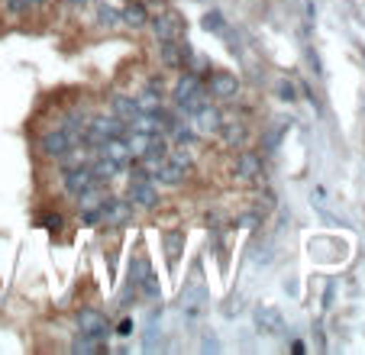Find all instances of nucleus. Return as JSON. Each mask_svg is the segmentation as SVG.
<instances>
[{"mask_svg":"<svg viewBox=\"0 0 365 355\" xmlns=\"http://www.w3.org/2000/svg\"><path fill=\"white\" fill-rule=\"evenodd\" d=\"M117 333H120V336H130V333H133V320H130V317H123V320H120Z\"/></svg>","mask_w":365,"mask_h":355,"instance_id":"obj_33","label":"nucleus"},{"mask_svg":"<svg viewBox=\"0 0 365 355\" xmlns=\"http://www.w3.org/2000/svg\"><path fill=\"white\" fill-rule=\"evenodd\" d=\"M36 4H46V0H36Z\"/></svg>","mask_w":365,"mask_h":355,"instance_id":"obj_37","label":"nucleus"},{"mask_svg":"<svg viewBox=\"0 0 365 355\" xmlns=\"http://www.w3.org/2000/svg\"><path fill=\"white\" fill-rule=\"evenodd\" d=\"M139 158H143L149 168H155L159 162H165V158H168V143H165V136H149V143H145V152H143Z\"/></svg>","mask_w":365,"mask_h":355,"instance_id":"obj_13","label":"nucleus"},{"mask_svg":"<svg viewBox=\"0 0 365 355\" xmlns=\"http://www.w3.org/2000/svg\"><path fill=\"white\" fill-rule=\"evenodd\" d=\"M204 84H200V78L194 75V71H187V75H181L178 81H175V103H181L185 97H191L194 91H200Z\"/></svg>","mask_w":365,"mask_h":355,"instance_id":"obj_19","label":"nucleus"},{"mask_svg":"<svg viewBox=\"0 0 365 355\" xmlns=\"http://www.w3.org/2000/svg\"><path fill=\"white\" fill-rule=\"evenodd\" d=\"M136 107H139V113H155V110L162 107V91L155 88V84H149V88L136 97Z\"/></svg>","mask_w":365,"mask_h":355,"instance_id":"obj_20","label":"nucleus"},{"mask_svg":"<svg viewBox=\"0 0 365 355\" xmlns=\"http://www.w3.org/2000/svg\"><path fill=\"white\" fill-rule=\"evenodd\" d=\"M62 181H65V191H68V197H78V194L88 191L91 185H101V181L91 175L88 165H75V168L62 171Z\"/></svg>","mask_w":365,"mask_h":355,"instance_id":"obj_2","label":"nucleus"},{"mask_svg":"<svg viewBox=\"0 0 365 355\" xmlns=\"http://www.w3.org/2000/svg\"><path fill=\"white\" fill-rule=\"evenodd\" d=\"M275 94L278 97H282V101H297V88H294V84H291V81H278L275 84Z\"/></svg>","mask_w":365,"mask_h":355,"instance_id":"obj_29","label":"nucleus"},{"mask_svg":"<svg viewBox=\"0 0 365 355\" xmlns=\"http://www.w3.org/2000/svg\"><path fill=\"white\" fill-rule=\"evenodd\" d=\"M282 314H278L275 307H259L255 310V329L259 333H265V336H282Z\"/></svg>","mask_w":365,"mask_h":355,"instance_id":"obj_11","label":"nucleus"},{"mask_svg":"<svg viewBox=\"0 0 365 355\" xmlns=\"http://www.w3.org/2000/svg\"><path fill=\"white\" fill-rule=\"evenodd\" d=\"M71 7H84V4H88V0H68Z\"/></svg>","mask_w":365,"mask_h":355,"instance_id":"obj_36","label":"nucleus"},{"mask_svg":"<svg viewBox=\"0 0 365 355\" xmlns=\"http://www.w3.org/2000/svg\"><path fill=\"white\" fill-rule=\"evenodd\" d=\"M97 152L107 158H113L117 165H130L133 155H130V143H126V136H110V139H103L101 145H97Z\"/></svg>","mask_w":365,"mask_h":355,"instance_id":"obj_9","label":"nucleus"},{"mask_svg":"<svg viewBox=\"0 0 365 355\" xmlns=\"http://www.w3.org/2000/svg\"><path fill=\"white\" fill-rule=\"evenodd\" d=\"M168 133H172V136H175V143H178V145H194V139H197V133H194L191 126H185V123H181V120H178V123H175Z\"/></svg>","mask_w":365,"mask_h":355,"instance_id":"obj_23","label":"nucleus"},{"mask_svg":"<svg viewBox=\"0 0 365 355\" xmlns=\"http://www.w3.org/2000/svg\"><path fill=\"white\" fill-rule=\"evenodd\" d=\"M240 226L242 230H259V226H262V217H259V213H242Z\"/></svg>","mask_w":365,"mask_h":355,"instance_id":"obj_32","label":"nucleus"},{"mask_svg":"<svg viewBox=\"0 0 365 355\" xmlns=\"http://www.w3.org/2000/svg\"><path fill=\"white\" fill-rule=\"evenodd\" d=\"M220 136H223V143L227 145H246V139H249V130H246V123H240V120H223V126H220Z\"/></svg>","mask_w":365,"mask_h":355,"instance_id":"obj_15","label":"nucleus"},{"mask_svg":"<svg viewBox=\"0 0 365 355\" xmlns=\"http://www.w3.org/2000/svg\"><path fill=\"white\" fill-rule=\"evenodd\" d=\"M136 287H143V294H145V297H152V301H159V297H162V287H159V278H155V274H145V278L143 281H139V284Z\"/></svg>","mask_w":365,"mask_h":355,"instance_id":"obj_25","label":"nucleus"},{"mask_svg":"<svg viewBox=\"0 0 365 355\" xmlns=\"http://www.w3.org/2000/svg\"><path fill=\"white\" fill-rule=\"evenodd\" d=\"M71 352H78V355H97V352H107V349H103L101 336H88V333H81L75 342H71Z\"/></svg>","mask_w":365,"mask_h":355,"instance_id":"obj_21","label":"nucleus"},{"mask_svg":"<svg viewBox=\"0 0 365 355\" xmlns=\"http://www.w3.org/2000/svg\"><path fill=\"white\" fill-rule=\"evenodd\" d=\"M78 329L88 336H107L110 333V320H107L101 310H81V314H78Z\"/></svg>","mask_w":365,"mask_h":355,"instance_id":"obj_8","label":"nucleus"},{"mask_svg":"<svg viewBox=\"0 0 365 355\" xmlns=\"http://www.w3.org/2000/svg\"><path fill=\"white\" fill-rule=\"evenodd\" d=\"M39 226H46L48 232H58V230H62V213H42Z\"/></svg>","mask_w":365,"mask_h":355,"instance_id":"obj_27","label":"nucleus"},{"mask_svg":"<svg viewBox=\"0 0 365 355\" xmlns=\"http://www.w3.org/2000/svg\"><path fill=\"white\" fill-rule=\"evenodd\" d=\"M165 252H168V259H178V249H181V232H172V236H168V240H165Z\"/></svg>","mask_w":365,"mask_h":355,"instance_id":"obj_31","label":"nucleus"},{"mask_svg":"<svg viewBox=\"0 0 365 355\" xmlns=\"http://www.w3.org/2000/svg\"><path fill=\"white\" fill-rule=\"evenodd\" d=\"M130 204L133 207H145V210H152V207H159V191H155V181H130Z\"/></svg>","mask_w":365,"mask_h":355,"instance_id":"obj_3","label":"nucleus"},{"mask_svg":"<svg viewBox=\"0 0 365 355\" xmlns=\"http://www.w3.org/2000/svg\"><path fill=\"white\" fill-rule=\"evenodd\" d=\"M120 23H126L130 29H143L145 23H149V10L143 7V4H126L123 10H120Z\"/></svg>","mask_w":365,"mask_h":355,"instance_id":"obj_14","label":"nucleus"},{"mask_svg":"<svg viewBox=\"0 0 365 355\" xmlns=\"http://www.w3.org/2000/svg\"><path fill=\"white\" fill-rule=\"evenodd\" d=\"M307 62H310V68L317 71V75H320V71H324V68H320V58H317V52H307Z\"/></svg>","mask_w":365,"mask_h":355,"instance_id":"obj_34","label":"nucleus"},{"mask_svg":"<svg viewBox=\"0 0 365 355\" xmlns=\"http://www.w3.org/2000/svg\"><path fill=\"white\" fill-rule=\"evenodd\" d=\"M110 107H113V116H120L123 123H130L133 116L139 113V107H136V97H130V94H113Z\"/></svg>","mask_w":365,"mask_h":355,"instance_id":"obj_18","label":"nucleus"},{"mask_svg":"<svg viewBox=\"0 0 365 355\" xmlns=\"http://www.w3.org/2000/svg\"><path fill=\"white\" fill-rule=\"evenodd\" d=\"M210 94H214L217 101H233V97L240 94V78L230 75V71H214V75H210Z\"/></svg>","mask_w":365,"mask_h":355,"instance_id":"obj_6","label":"nucleus"},{"mask_svg":"<svg viewBox=\"0 0 365 355\" xmlns=\"http://www.w3.org/2000/svg\"><path fill=\"white\" fill-rule=\"evenodd\" d=\"M191 120H194V126H197L200 136H214V133H220V126H223L220 107H210V103H204V107H200Z\"/></svg>","mask_w":365,"mask_h":355,"instance_id":"obj_4","label":"nucleus"},{"mask_svg":"<svg viewBox=\"0 0 365 355\" xmlns=\"http://www.w3.org/2000/svg\"><path fill=\"white\" fill-rule=\"evenodd\" d=\"M187 168H181V165H175L172 158H165V162H159L155 168H152V178H155V185H165V187H178L181 181H185Z\"/></svg>","mask_w":365,"mask_h":355,"instance_id":"obj_7","label":"nucleus"},{"mask_svg":"<svg viewBox=\"0 0 365 355\" xmlns=\"http://www.w3.org/2000/svg\"><path fill=\"white\" fill-rule=\"evenodd\" d=\"M107 194H103V185H91L88 191H81L78 194V207L81 210H91V207H101V204H107Z\"/></svg>","mask_w":365,"mask_h":355,"instance_id":"obj_22","label":"nucleus"},{"mask_svg":"<svg viewBox=\"0 0 365 355\" xmlns=\"http://www.w3.org/2000/svg\"><path fill=\"white\" fill-rule=\"evenodd\" d=\"M126 126H130L126 133H145V136H165V130H162V123H159V113H136Z\"/></svg>","mask_w":365,"mask_h":355,"instance_id":"obj_12","label":"nucleus"},{"mask_svg":"<svg viewBox=\"0 0 365 355\" xmlns=\"http://www.w3.org/2000/svg\"><path fill=\"white\" fill-rule=\"evenodd\" d=\"M130 220H133L130 200H107V204H103V223L107 226H126Z\"/></svg>","mask_w":365,"mask_h":355,"instance_id":"obj_10","label":"nucleus"},{"mask_svg":"<svg viewBox=\"0 0 365 355\" xmlns=\"http://www.w3.org/2000/svg\"><path fill=\"white\" fill-rule=\"evenodd\" d=\"M97 23H101V26H117V23H120V10L110 7V4H101V7H97Z\"/></svg>","mask_w":365,"mask_h":355,"instance_id":"obj_24","label":"nucleus"},{"mask_svg":"<svg viewBox=\"0 0 365 355\" xmlns=\"http://www.w3.org/2000/svg\"><path fill=\"white\" fill-rule=\"evenodd\" d=\"M33 7H39L36 0H7V10H10V14H16V16H20V14H29Z\"/></svg>","mask_w":365,"mask_h":355,"instance_id":"obj_28","label":"nucleus"},{"mask_svg":"<svg viewBox=\"0 0 365 355\" xmlns=\"http://www.w3.org/2000/svg\"><path fill=\"white\" fill-rule=\"evenodd\" d=\"M145 26L152 29V36L159 42H172V39H181V33H185V20H181L175 10H165V14H155L149 16V23Z\"/></svg>","mask_w":365,"mask_h":355,"instance_id":"obj_1","label":"nucleus"},{"mask_svg":"<svg viewBox=\"0 0 365 355\" xmlns=\"http://www.w3.org/2000/svg\"><path fill=\"white\" fill-rule=\"evenodd\" d=\"M168 158H172L175 165H181V168H191V165H194V158L185 152V145H181V149H175V152L168 149Z\"/></svg>","mask_w":365,"mask_h":355,"instance_id":"obj_30","label":"nucleus"},{"mask_svg":"<svg viewBox=\"0 0 365 355\" xmlns=\"http://www.w3.org/2000/svg\"><path fill=\"white\" fill-rule=\"evenodd\" d=\"M233 171H236V178H255L259 171H262V155H255V152H242V155L236 158Z\"/></svg>","mask_w":365,"mask_h":355,"instance_id":"obj_16","label":"nucleus"},{"mask_svg":"<svg viewBox=\"0 0 365 355\" xmlns=\"http://www.w3.org/2000/svg\"><path fill=\"white\" fill-rule=\"evenodd\" d=\"M200 26H204L207 33H223V14H220V10L204 14V16H200Z\"/></svg>","mask_w":365,"mask_h":355,"instance_id":"obj_26","label":"nucleus"},{"mask_svg":"<svg viewBox=\"0 0 365 355\" xmlns=\"http://www.w3.org/2000/svg\"><path fill=\"white\" fill-rule=\"evenodd\" d=\"M88 168H91V175H94L97 181H101V185H103V181H113V178L120 175V168H123V165H117V162H113V158L101 155V158H97V162H91Z\"/></svg>","mask_w":365,"mask_h":355,"instance_id":"obj_17","label":"nucleus"},{"mask_svg":"<svg viewBox=\"0 0 365 355\" xmlns=\"http://www.w3.org/2000/svg\"><path fill=\"white\" fill-rule=\"evenodd\" d=\"M291 352H294V355H304L307 349H304V342H301V339H294V342H291Z\"/></svg>","mask_w":365,"mask_h":355,"instance_id":"obj_35","label":"nucleus"},{"mask_svg":"<svg viewBox=\"0 0 365 355\" xmlns=\"http://www.w3.org/2000/svg\"><path fill=\"white\" fill-rule=\"evenodd\" d=\"M71 145H78V143H71V136L65 130H52V133H46V136L39 139L42 155H48V158H62Z\"/></svg>","mask_w":365,"mask_h":355,"instance_id":"obj_5","label":"nucleus"}]
</instances>
